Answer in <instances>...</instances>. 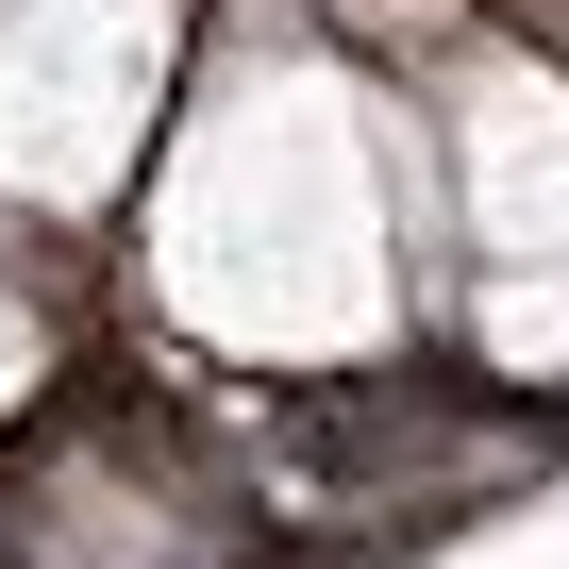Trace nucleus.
<instances>
[{
  "mask_svg": "<svg viewBox=\"0 0 569 569\" xmlns=\"http://www.w3.org/2000/svg\"><path fill=\"white\" fill-rule=\"evenodd\" d=\"M0 552L18 569H251V486L184 402L84 386L0 452Z\"/></svg>",
  "mask_w": 569,
  "mask_h": 569,
  "instance_id": "nucleus-1",
  "label": "nucleus"
}]
</instances>
